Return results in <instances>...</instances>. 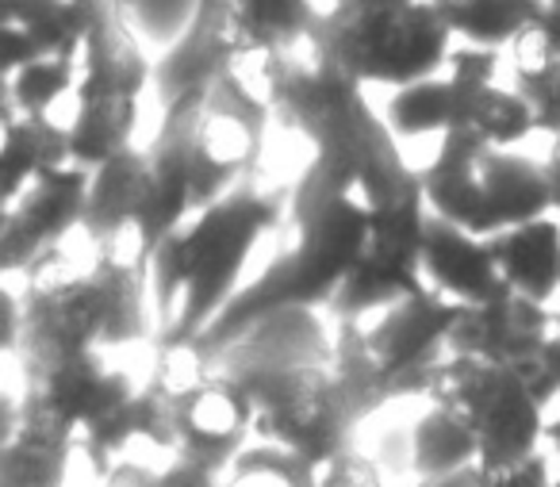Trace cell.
Wrapping results in <instances>:
<instances>
[{
    "instance_id": "cell-26",
    "label": "cell",
    "mask_w": 560,
    "mask_h": 487,
    "mask_svg": "<svg viewBox=\"0 0 560 487\" xmlns=\"http://www.w3.org/2000/svg\"><path fill=\"white\" fill-rule=\"evenodd\" d=\"M81 62L70 58H39L4 78V112L16 116H55L66 96H78Z\"/></svg>"
},
{
    "instance_id": "cell-38",
    "label": "cell",
    "mask_w": 560,
    "mask_h": 487,
    "mask_svg": "<svg viewBox=\"0 0 560 487\" xmlns=\"http://www.w3.org/2000/svg\"><path fill=\"white\" fill-rule=\"evenodd\" d=\"M545 453L552 456V464H557V472H560V410L549 418V426H545Z\"/></svg>"
},
{
    "instance_id": "cell-15",
    "label": "cell",
    "mask_w": 560,
    "mask_h": 487,
    "mask_svg": "<svg viewBox=\"0 0 560 487\" xmlns=\"http://www.w3.org/2000/svg\"><path fill=\"white\" fill-rule=\"evenodd\" d=\"M557 334V311L514 295L503 288L480 308H465L450 334V357H476V361L503 364L522 372L537 361L545 346Z\"/></svg>"
},
{
    "instance_id": "cell-17",
    "label": "cell",
    "mask_w": 560,
    "mask_h": 487,
    "mask_svg": "<svg viewBox=\"0 0 560 487\" xmlns=\"http://www.w3.org/2000/svg\"><path fill=\"white\" fill-rule=\"evenodd\" d=\"M147 200L150 162L142 150H131V154L116 158V162H108L104 170L93 173L81 231H85L89 246L96 250V257H119V262L139 265L135 239H139L142 216H147Z\"/></svg>"
},
{
    "instance_id": "cell-3",
    "label": "cell",
    "mask_w": 560,
    "mask_h": 487,
    "mask_svg": "<svg viewBox=\"0 0 560 487\" xmlns=\"http://www.w3.org/2000/svg\"><path fill=\"white\" fill-rule=\"evenodd\" d=\"M280 223V204L242 181L219 204L188 219L147 265L150 308L162 346H196L242 292L254 250Z\"/></svg>"
},
{
    "instance_id": "cell-16",
    "label": "cell",
    "mask_w": 560,
    "mask_h": 487,
    "mask_svg": "<svg viewBox=\"0 0 560 487\" xmlns=\"http://www.w3.org/2000/svg\"><path fill=\"white\" fill-rule=\"evenodd\" d=\"M85 47H81L78 101L89 96H139L154 85V62L127 20L124 0H78Z\"/></svg>"
},
{
    "instance_id": "cell-25",
    "label": "cell",
    "mask_w": 560,
    "mask_h": 487,
    "mask_svg": "<svg viewBox=\"0 0 560 487\" xmlns=\"http://www.w3.org/2000/svg\"><path fill=\"white\" fill-rule=\"evenodd\" d=\"M78 445L47 441L39 433H4L0 438V487H66Z\"/></svg>"
},
{
    "instance_id": "cell-5",
    "label": "cell",
    "mask_w": 560,
    "mask_h": 487,
    "mask_svg": "<svg viewBox=\"0 0 560 487\" xmlns=\"http://www.w3.org/2000/svg\"><path fill=\"white\" fill-rule=\"evenodd\" d=\"M292 242L226 303V311L208 326L196 353L208 361L223 346L249 331L254 323L280 311H319L330 308L350 273L365 254L373 216L346 200L296 204L289 200Z\"/></svg>"
},
{
    "instance_id": "cell-32",
    "label": "cell",
    "mask_w": 560,
    "mask_h": 487,
    "mask_svg": "<svg viewBox=\"0 0 560 487\" xmlns=\"http://www.w3.org/2000/svg\"><path fill=\"white\" fill-rule=\"evenodd\" d=\"M552 479H557V464L545 449L503 468H480V487H552Z\"/></svg>"
},
{
    "instance_id": "cell-36",
    "label": "cell",
    "mask_w": 560,
    "mask_h": 487,
    "mask_svg": "<svg viewBox=\"0 0 560 487\" xmlns=\"http://www.w3.org/2000/svg\"><path fill=\"white\" fill-rule=\"evenodd\" d=\"M415 487H480V464L465 472H453V476H438V479H419Z\"/></svg>"
},
{
    "instance_id": "cell-22",
    "label": "cell",
    "mask_w": 560,
    "mask_h": 487,
    "mask_svg": "<svg viewBox=\"0 0 560 487\" xmlns=\"http://www.w3.org/2000/svg\"><path fill=\"white\" fill-rule=\"evenodd\" d=\"M453 43L480 50H511L545 16V0H434Z\"/></svg>"
},
{
    "instance_id": "cell-4",
    "label": "cell",
    "mask_w": 560,
    "mask_h": 487,
    "mask_svg": "<svg viewBox=\"0 0 560 487\" xmlns=\"http://www.w3.org/2000/svg\"><path fill=\"white\" fill-rule=\"evenodd\" d=\"M150 315L147 269L119 257H93L70 273H32L20 295L16 357L24 369H39L135 346L147 338Z\"/></svg>"
},
{
    "instance_id": "cell-39",
    "label": "cell",
    "mask_w": 560,
    "mask_h": 487,
    "mask_svg": "<svg viewBox=\"0 0 560 487\" xmlns=\"http://www.w3.org/2000/svg\"><path fill=\"white\" fill-rule=\"evenodd\" d=\"M557 338H560V308H557Z\"/></svg>"
},
{
    "instance_id": "cell-27",
    "label": "cell",
    "mask_w": 560,
    "mask_h": 487,
    "mask_svg": "<svg viewBox=\"0 0 560 487\" xmlns=\"http://www.w3.org/2000/svg\"><path fill=\"white\" fill-rule=\"evenodd\" d=\"M453 119V85L445 73L419 85H407L392 93L388 108H384V124L392 127L396 139H442L450 131Z\"/></svg>"
},
{
    "instance_id": "cell-35",
    "label": "cell",
    "mask_w": 560,
    "mask_h": 487,
    "mask_svg": "<svg viewBox=\"0 0 560 487\" xmlns=\"http://www.w3.org/2000/svg\"><path fill=\"white\" fill-rule=\"evenodd\" d=\"M373 461L381 464V472H392V476H415L411 464V430H392L381 438Z\"/></svg>"
},
{
    "instance_id": "cell-28",
    "label": "cell",
    "mask_w": 560,
    "mask_h": 487,
    "mask_svg": "<svg viewBox=\"0 0 560 487\" xmlns=\"http://www.w3.org/2000/svg\"><path fill=\"white\" fill-rule=\"evenodd\" d=\"M319 468L323 464H315L304 453L249 441L234 456L231 472L223 476V487H319Z\"/></svg>"
},
{
    "instance_id": "cell-11",
    "label": "cell",
    "mask_w": 560,
    "mask_h": 487,
    "mask_svg": "<svg viewBox=\"0 0 560 487\" xmlns=\"http://www.w3.org/2000/svg\"><path fill=\"white\" fill-rule=\"evenodd\" d=\"M427 219V196H422L419 177H415V185L404 193V200L392 204L381 216H373L365 254H361L358 269L350 273L342 292L330 303V315L338 323H369L381 311L427 292V280H422Z\"/></svg>"
},
{
    "instance_id": "cell-18",
    "label": "cell",
    "mask_w": 560,
    "mask_h": 487,
    "mask_svg": "<svg viewBox=\"0 0 560 487\" xmlns=\"http://www.w3.org/2000/svg\"><path fill=\"white\" fill-rule=\"evenodd\" d=\"M422 280L430 292L457 308H480L491 295L503 292L491 242L472 239L460 227L438 219L434 211H430L427 234H422Z\"/></svg>"
},
{
    "instance_id": "cell-19",
    "label": "cell",
    "mask_w": 560,
    "mask_h": 487,
    "mask_svg": "<svg viewBox=\"0 0 560 487\" xmlns=\"http://www.w3.org/2000/svg\"><path fill=\"white\" fill-rule=\"evenodd\" d=\"M0 35H4V78L39 58L81 62L85 47L78 0H0Z\"/></svg>"
},
{
    "instance_id": "cell-29",
    "label": "cell",
    "mask_w": 560,
    "mask_h": 487,
    "mask_svg": "<svg viewBox=\"0 0 560 487\" xmlns=\"http://www.w3.org/2000/svg\"><path fill=\"white\" fill-rule=\"evenodd\" d=\"M511 93L534 116V135L560 139V58L511 55Z\"/></svg>"
},
{
    "instance_id": "cell-20",
    "label": "cell",
    "mask_w": 560,
    "mask_h": 487,
    "mask_svg": "<svg viewBox=\"0 0 560 487\" xmlns=\"http://www.w3.org/2000/svg\"><path fill=\"white\" fill-rule=\"evenodd\" d=\"M0 204L12 208L39 177L73 165L70 154V124L55 116H16L4 112L0 119Z\"/></svg>"
},
{
    "instance_id": "cell-8",
    "label": "cell",
    "mask_w": 560,
    "mask_h": 487,
    "mask_svg": "<svg viewBox=\"0 0 560 487\" xmlns=\"http://www.w3.org/2000/svg\"><path fill=\"white\" fill-rule=\"evenodd\" d=\"M430 407L457 418L480 445V468L526 461L545 449L549 415L514 369L476 357H445L427 395Z\"/></svg>"
},
{
    "instance_id": "cell-37",
    "label": "cell",
    "mask_w": 560,
    "mask_h": 487,
    "mask_svg": "<svg viewBox=\"0 0 560 487\" xmlns=\"http://www.w3.org/2000/svg\"><path fill=\"white\" fill-rule=\"evenodd\" d=\"M545 165H549V181H552V216L560 219V139L549 147V158H545Z\"/></svg>"
},
{
    "instance_id": "cell-21",
    "label": "cell",
    "mask_w": 560,
    "mask_h": 487,
    "mask_svg": "<svg viewBox=\"0 0 560 487\" xmlns=\"http://www.w3.org/2000/svg\"><path fill=\"white\" fill-rule=\"evenodd\" d=\"M495 269L514 295L557 311L560 300V219L545 216L491 239Z\"/></svg>"
},
{
    "instance_id": "cell-7",
    "label": "cell",
    "mask_w": 560,
    "mask_h": 487,
    "mask_svg": "<svg viewBox=\"0 0 560 487\" xmlns=\"http://www.w3.org/2000/svg\"><path fill=\"white\" fill-rule=\"evenodd\" d=\"M315 35L361 89L396 93L438 78L457 47L434 0H327Z\"/></svg>"
},
{
    "instance_id": "cell-14",
    "label": "cell",
    "mask_w": 560,
    "mask_h": 487,
    "mask_svg": "<svg viewBox=\"0 0 560 487\" xmlns=\"http://www.w3.org/2000/svg\"><path fill=\"white\" fill-rule=\"evenodd\" d=\"M499 62H503L499 50L453 47L445 66V78L453 85L450 131L472 135L491 150H514L534 135V116L511 93V85H499Z\"/></svg>"
},
{
    "instance_id": "cell-12",
    "label": "cell",
    "mask_w": 560,
    "mask_h": 487,
    "mask_svg": "<svg viewBox=\"0 0 560 487\" xmlns=\"http://www.w3.org/2000/svg\"><path fill=\"white\" fill-rule=\"evenodd\" d=\"M457 303L427 292L396 303L369 318L365 326V353L376 380L384 387V399H411L430 395L438 364L450 357V334L460 318Z\"/></svg>"
},
{
    "instance_id": "cell-30",
    "label": "cell",
    "mask_w": 560,
    "mask_h": 487,
    "mask_svg": "<svg viewBox=\"0 0 560 487\" xmlns=\"http://www.w3.org/2000/svg\"><path fill=\"white\" fill-rule=\"evenodd\" d=\"M104 487H223V479L192 461H165L162 468L124 461L104 479Z\"/></svg>"
},
{
    "instance_id": "cell-2",
    "label": "cell",
    "mask_w": 560,
    "mask_h": 487,
    "mask_svg": "<svg viewBox=\"0 0 560 487\" xmlns=\"http://www.w3.org/2000/svg\"><path fill=\"white\" fill-rule=\"evenodd\" d=\"M203 364L246 399L254 441L304 453L315 464L350 449L358 418L338 376L335 334L315 311L261 318Z\"/></svg>"
},
{
    "instance_id": "cell-31",
    "label": "cell",
    "mask_w": 560,
    "mask_h": 487,
    "mask_svg": "<svg viewBox=\"0 0 560 487\" xmlns=\"http://www.w3.org/2000/svg\"><path fill=\"white\" fill-rule=\"evenodd\" d=\"M319 487H384V472L369 453L346 449L319 468Z\"/></svg>"
},
{
    "instance_id": "cell-10",
    "label": "cell",
    "mask_w": 560,
    "mask_h": 487,
    "mask_svg": "<svg viewBox=\"0 0 560 487\" xmlns=\"http://www.w3.org/2000/svg\"><path fill=\"white\" fill-rule=\"evenodd\" d=\"M158 372L173 384L177 461H192L223 479L234 456L254 441L246 399L215 376L192 346H162Z\"/></svg>"
},
{
    "instance_id": "cell-9",
    "label": "cell",
    "mask_w": 560,
    "mask_h": 487,
    "mask_svg": "<svg viewBox=\"0 0 560 487\" xmlns=\"http://www.w3.org/2000/svg\"><path fill=\"white\" fill-rule=\"evenodd\" d=\"M139 392L142 384H135L131 372L104 353L24 369V387L4 395V433L27 430L81 449L85 433L131 407Z\"/></svg>"
},
{
    "instance_id": "cell-34",
    "label": "cell",
    "mask_w": 560,
    "mask_h": 487,
    "mask_svg": "<svg viewBox=\"0 0 560 487\" xmlns=\"http://www.w3.org/2000/svg\"><path fill=\"white\" fill-rule=\"evenodd\" d=\"M511 55H545L560 58V0H545V16L534 32H526L511 47Z\"/></svg>"
},
{
    "instance_id": "cell-33",
    "label": "cell",
    "mask_w": 560,
    "mask_h": 487,
    "mask_svg": "<svg viewBox=\"0 0 560 487\" xmlns=\"http://www.w3.org/2000/svg\"><path fill=\"white\" fill-rule=\"evenodd\" d=\"M526 380V387L534 392V399L545 407V415H557L560 410V338L552 334L549 346L537 353V361H529L526 369L518 372Z\"/></svg>"
},
{
    "instance_id": "cell-1",
    "label": "cell",
    "mask_w": 560,
    "mask_h": 487,
    "mask_svg": "<svg viewBox=\"0 0 560 487\" xmlns=\"http://www.w3.org/2000/svg\"><path fill=\"white\" fill-rule=\"evenodd\" d=\"M226 78L257 112L312 150L289 200H346L365 216H381L415 185V170L399 154L392 127L315 32L265 55L234 58Z\"/></svg>"
},
{
    "instance_id": "cell-6",
    "label": "cell",
    "mask_w": 560,
    "mask_h": 487,
    "mask_svg": "<svg viewBox=\"0 0 560 487\" xmlns=\"http://www.w3.org/2000/svg\"><path fill=\"white\" fill-rule=\"evenodd\" d=\"M415 177L438 219L483 242L552 216L549 165L518 150H491L465 131L442 135Z\"/></svg>"
},
{
    "instance_id": "cell-13",
    "label": "cell",
    "mask_w": 560,
    "mask_h": 487,
    "mask_svg": "<svg viewBox=\"0 0 560 487\" xmlns=\"http://www.w3.org/2000/svg\"><path fill=\"white\" fill-rule=\"evenodd\" d=\"M89 188H93V173L81 165H66L47 177H39L12 208H4L0 219V262L4 273H35L43 269L47 257L81 231L89 208Z\"/></svg>"
},
{
    "instance_id": "cell-23",
    "label": "cell",
    "mask_w": 560,
    "mask_h": 487,
    "mask_svg": "<svg viewBox=\"0 0 560 487\" xmlns=\"http://www.w3.org/2000/svg\"><path fill=\"white\" fill-rule=\"evenodd\" d=\"M139 96H89L78 101L70 119V154L73 165L96 173L116 158L131 154L139 131Z\"/></svg>"
},
{
    "instance_id": "cell-24",
    "label": "cell",
    "mask_w": 560,
    "mask_h": 487,
    "mask_svg": "<svg viewBox=\"0 0 560 487\" xmlns=\"http://www.w3.org/2000/svg\"><path fill=\"white\" fill-rule=\"evenodd\" d=\"M411 464L415 484L419 479L453 476V472L480 464V445L457 418H450L442 407H427L411 426Z\"/></svg>"
}]
</instances>
